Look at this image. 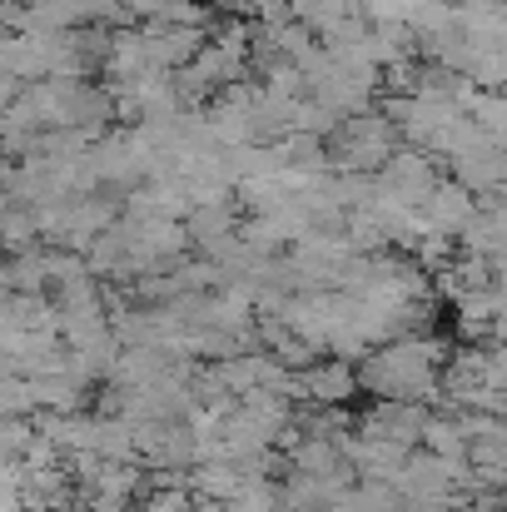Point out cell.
<instances>
[{
    "label": "cell",
    "instance_id": "1",
    "mask_svg": "<svg viewBox=\"0 0 507 512\" xmlns=\"http://www.w3.org/2000/svg\"><path fill=\"white\" fill-rule=\"evenodd\" d=\"M174 0H130V10H140V15H165Z\"/></svg>",
    "mask_w": 507,
    "mask_h": 512
}]
</instances>
